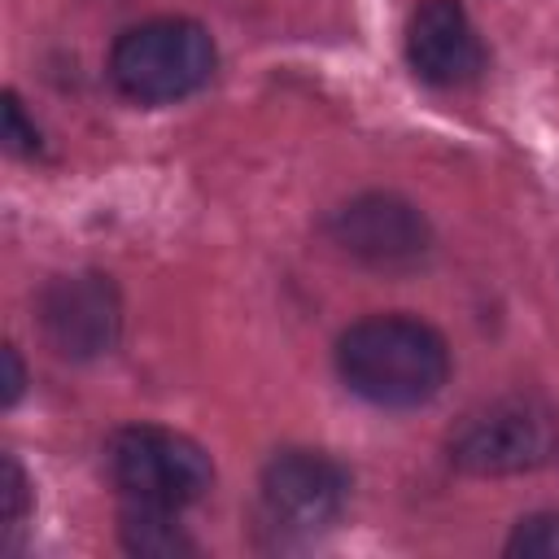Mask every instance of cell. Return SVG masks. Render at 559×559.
Instances as JSON below:
<instances>
[{
  "label": "cell",
  "instance_id": "cell-1",
  "mask_svg": "<svg viewBox=\"0 0 559 559\" xmlns=\"http://www.w3.org/2000/svg\"><path fill=\"white\" fill-rule=\"evenodd\" d=\"M336 376L380 411H415L445 389L450 345L415 314H367L341 332Z\"/></svg>",
  "mask_w": 559,
  "mask_h": 559
},
{
  "label": "cell",
  "instance_id": "cell-2",
  "mask_svg": "<svg viewBox=\"0 0 559 559\" xmlns=\"http://www.w3.org/2000/svg\"><path fill=\"white\" fill-rule=\"evenodd\" d=\"M214 66V35L192 17L135 22L109 48V83L135 105H175L201 92Z\"/></svg>",
  "mask_w": 559,
  "mask_h": 559
},
{
  "label": "cell",
  "instance_id": "cell-3",
  "mask_svg": "<svg viewBox=\"0 0 559 559\" xmlns=\"http://www.w3.org/2000/svg\"><path fill=\"white\" fill-rule=\"evenodd\" d=\"M445 454L467 476L537 472L559 459V415L533 393H502L450 428Z\"/></svg>",
  "mask_w": 559,
  "mask_h": 559
},
{
  "label": "cell",
  "instance_id": "cell-4",
  "mask_svg": "<svg viewBox=\"0 0 559 559\" xmlns=\"http://www.w3.org/2000/svg\"><path fill=\"white\" fill-rule=\"evenodd\" d=\"M105 472L109 485L127 507H162L183 511L201 502L214 485L210 454L162 424H127L105 445Z\"/></svg>",
  "mask_w": 559,
  "mask_h": 559
},
{
  "label": "cell",
  "instance_id": "cell-5",
  "mask_svg": "<svg viewBox=\"0 0 559 559\" xmlns=\"http://www.w3.org/2000/svg\"><path fill=\"white\" fill-rule=\"evenodd\" d=\"M262 520L284 537H319L336 528L349 507V472L323 450H280L266 459L262 480Z\"/></svg>",
  "mask_w": 559,
  "mask_h": 559
},
{
  "label": "cell",
  "instance_id": "cell-6",
  "mask_svg": "<svg viewBox=\"0 0 559 559\" xmlns=\"http://www.w3.org/2000/svg\"><path fill=\"white\" fill-rule=\"evenodd\" d=\"M323 231L345 258L371 271H411L432 253V227L424 210L397 192H358L341 201Z\"/></svg>",
  "mask_w": 559,
  "mask_h": 559
},
{
  "label": "cell",
  "instance_id": "cell-7",
  "mask_svg": "<svg viewBox=\"0 0 559 559\" xmlns=\"http://www.w3.org/2000/svg\"><path fill=\"white\" fill-rule=\"evenodd\" d=\"M35 323L57 358L92 362L109 354L122 332V297L100 271L52 275L35 297Z\"/></svg>",
  "mask_w": 559,
  "mask_h": 559
},
{
  "label": "cell",
  "instance_id": "cell-8",
  "mask_svg": "<svg viewBox=\"0 0 559 559\" xmlns=\"http://www.w3.org/2000/svg\"><path fill=\"white\" fill-rule=\"evenodd\" d=\"M406 61L432 87H467L485 74V44L459 0H419L406 17Z\"/></svg>",
  "mask_w": 559,
  "mask_h": 559
},
{
  "label": "cell",
  "instance_id": "cell-9",
  "mask_svg": "<svg viewBox=\"0 0 559 559\" xmlns=\"http://www.w3.org/2000/svg\"><path fill=\"white\" fill-rule=\"evenodd\" d=\"M118 537L140 559H183V555H197V542L179 524V511H162V507H127L122 502Z\"/></svg>",
  "mask_w": 559,
  "mask_h": 559
},
{
  "label": "cell",
  "instance_id": "cell-10",
  "mask_svg": "<svg viewBox=\"0 0 559 559\" xmlns=\"http://www.w3.org/2000/svg\"><path fill=\"white\" fill-rule=\"evenodd\" d=\"M511 559H559V511H533L524 515L507 546H502Z\"/></svg>",
  "mask_w": 559,
  "mask_h": 559
},
{
  "label": "cell",
  "instance_id": "cell-11",
  "mask_svg": "<svg viewBox=\"0 0 559 559\" xmlns=\"http://www.w3.org/2000/svg\"><path fill=\"white\" fill-rule=\"evenodd\" d=\"M0 493H4V533H17L22 520L31 515V502H35L31 476L17 463V454H4V485H0Z\"/></svg>",
  "mask_w": 559,
  "mask_h": 559
},
{
  "label": "cell",
  "instance_id": "cell-12",
  "mask_svg": "<svg viewBox=\"0 0 559 559\" xmlns=\"http://www.w3.org/2000/svg\"><path fill=\"white\" fill-rule=\"evenodd\" d=\"M4 148L17 153V157L39 153V127L26 122V109H22L17 92H4Z\"/></svg>",
  "mask_w": 559,
  "mask_h": 559
},
{
  "label": "cell",
  "instance_id": "cell-13",
  "mask_svg": "<svg viewBox=\"0 0 559 559\" xmlns=\"http://www.w3.org/2000/svg\"><path fill=\"white\" fill-rule=\"evenodd\" d=\"M0 358H4V406H13L22 397V389H26V367H22L17 345H4Z\"/></svg>",
  "mask_w": 559,
  "mask_h": 559
}]
</instances>
